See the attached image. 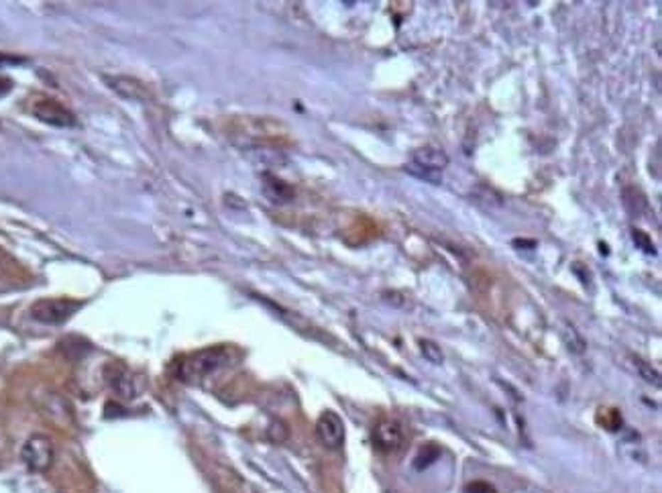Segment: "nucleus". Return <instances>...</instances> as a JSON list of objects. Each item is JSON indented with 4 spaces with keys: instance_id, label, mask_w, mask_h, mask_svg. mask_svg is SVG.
<instances>
[{
    "instance_id": "nucleus-1",
    "label": "nucleus",
    "mask_w": 662,
    "mask_h": 493,
    "mask_svg": "<svg viewBox=\"0 0 662 493\" xmlns=\"http://www.w3.org/2000/svg\"><path fill=\"white\" fill-rule=\"evenodd\" d=\"M229 363V349L227 347H208L194 353L184 354L175 363V377L184 384H200L215 371L222 369Z\"/></svg>"
},
{
    "instance_id": "nucleus-2",
    "label": "nucleus",
    "mask_w": 662,
    "mask_h": 493,
    "mask_svg": "<svg viewBox=\"0 0 662 493\" xmlns=\"http://www.w3.org/2000/svg\"><path fill=\"white\" fill-rule=\"evenodd\" d=\"M82 306H84L82 300H72V298H41L33 304L29 314L37 323L60 326V324L67 323Z\"/></svg>"
},
{
    "instance_id": "nucleus-3",
    "label": "nucleus",
    "mask_w": 662,
    "mask_h": 493,
    "mask_svg": "<svg viewBox=\"0 0 662 493\" xmlns=\"http://www.w3.org/2000/svg\"><path fill=\"white\" fill-rule=\"evenodd\" d=\"M21 459L33 473H45L55 461V448L45 434H33L21 448Z\"/></svg>"
},
{
    "instance_id": "nucleus-4",
    "label": "nucleus",
    "mask_w": 662,
    "mask_h": 493,
    "mask_svg": "<svg viewBox=\"0 0 662 493\" xmlns=\"http://www.w3.org/2000/svg\"><path fill=\"white\" fill-rule=\"evenodd\" d=\"M412 163H414L416 170H422L420 171V178H424L428 182H438L440 171L447 168L448 157L443 149L426 145V147H420V149L414 151Z\"/></svg>"
},
{
    "instance_id": "nucleus-5",
    "label": "nucleus",
    "mask_w": 662,
    "mask_h": 493,
    "mask_svg": "<svg viewBox=\"0 0 662 493\" xmlns=\"http://www.w3.org/2000/svg\"><path fill=\"white\" fill-rule=\"evenodd\" d=\"M33 114L41 121V123L51 124V126H60V129H67V126H76V114L65 108L62 102L58 100H51V98H41L33 104Z\"/></svg>"
},
{
    "instance_id": "nucleus-6",
    "label": "nucleus",
    "mask_w": 662,
    "mask_h": 493,
    "mask_svg": "<svg viewBox=\"0 0 662 493\" xmlns=\"http://www.w3.org/2000/svg\"><path fill=\"white\" fill-rule=\"evenodd\" d=\"M107 377L108 386L112 387V391H114L116 396L124 398V400H135L141 391H143V387H145L141 375L133 373L131 369H126L124 365H116V367L107 369Z\"/></svg>"
},
{
    "instance_id": "nucleus-7",
    "label": "nucleus",
    "mask_w": 662,
    "mask_h": 493,
    "mask_svg": "<svg viewBox=\"0 0 662 493\" xmlns=\"http://www.w3.org/2000/svg\"><path fill=\"white\" fill-rule=\"evenodd\" d=\"M316 434L320 438L324 447L330 448V450H337L342 447L344 443V422L342 418L332 412V410H326L320 414L318 422H316Z\"/></svg>"
},
{
    "instance_id": "nucleus-8",
    "label": "nucleus",
    "mask_w": 662,
    "mask_h": 493,
    "mask_svg": "<svg viewBox=\"0 0 662 493\" xmlns=\"http://www.w3.org/2000/svg\"><path fill=\"white\" fill-rule=\"evenodd\" d=\"M403 438H406V434H403V428L398 420L385 418L381 422H377V426L373 428V443L384 453L400 450L401 445H403Z\"/></svg>"
},
{
    "instance_id": "nucleus-9",
    "label": "nucleus",
    "mask_w": 662,
    "mask_h": 493,
    "mask_svg": "<svg viewBox=\"0 0 662 493\" xmlns=\"http://www.w3.org/2000/svg\"><path fill=\"white\" fill-rule=\"evenodd\" d=\"M107 82L112 86L114 92H119L126 100H145V98H149L147 88L141 82L133 80V77H107Z\"/></svg>"
},
{
    "instance_id": "nucleus-10",
    "label": "nucleus",
    "mask_w": 662,
    "mask_h": 493,
    "mask_svg": "<svg viewBox=\"0 0 662 493\" xmlns=\"http://www.w3.org/2000/svg\"><path fill=\"white\" fill-rule=\"evenodd\" d=\"M265 194L273 202H278V204H283V202L292 200L293 198L292 188L286 184V182L278 180V178H267V182H265Z\"/></svg>"
},
{
    "instance_id": "nucleus-11",
    "label": "nucleus",
    "mask_w": 662,
    "mask_h": 493,
    "mask_svg": "<svg viewBox=\"0 0 662 493\" xmlns=\"http://www.w3.org/2000/svg\"><path fill=\"white\" fill-rule=\"evenodd\" d=\"M631 363H634V369H636V373L640 375V379H644L646 384L661 386V373L654 369L650 363H646V361H644V359H640V357H634V359H631Z\"/></svg>"
},
{
    "instance_id": "nucleus-12",
    "label": "nucleus",
    "mask_w": 662,
    "mask_h": 493,
    "mask_svg": "<svg viewBox=\"0 0 662 493\" xmlns=\"http://www.w3.org/2000/svg\"><path fill=\"white\" fill-rule=\"evenodd\" d=\"M420 351L424 354V359L430 361L432 365H443L445 354H443V349L434 340H420Z\"/></svg>"
},
{
    "instance_id": "nucleus-13",
    "label": "nucleus",
    "mask_w": 662,
    "mask_h": 493,
    "mask_svg": "<svg viewBox=\"0 0 662 493\" xmlns=\"http://www.w3.org/2000/svg\"><path fill=\"white\" fill-rule=\"evenodd\" d=\"M599 424H603L607 430L614 432L622 426V416H619V412L614 410V408H605V410H601L599 412Z\"/></svg>"
},
{
    "instance_id": "nucleus-14",
    "label": "nucleus",
    "mask_w": 662,
    "mask_h": 493,
    "mask_svg": "<svg viewBox=\"0 0 662 493\" xmlns=\"http://www.w3.org/2000/svg\"><path fill=\"white\" fill-rule=\"evenodd\" d=\"M634 243L640 246L644 253H654V245H652V241H650V237H648L646 232L642 231H634Z\"/></svg>"
},
{
    "instance_id": "nucleus-15",
    "label": "nucleus",
    "mask_w": 662,
    "mask_h": 493,
    "mask_svg": "<svg viewBox=\"0 0 662 493\" xmlns=\"http://www.w3.org/2000/svg\"><path fill=\"white\" fill-rule=\"evenodd\" d=\"M467 493H495V489L485 481H475V483L467 485Z\"/></svg>"
},
{
    "instance_id": "nucleus-16",
    "label": "nucleus",
    "mask_w": 662,
    "mask_h": 493,
    "mask_svg": "<svg viewBox=\"0 0 662 493\" xmlns=\"http://www.w3.org/2000/svg\"><path fill=\"white\" fill-rule=\"evenodd\" d=\"M21 60H13V58H9V55H4V53H0V65H4V63H18Z\"/></svg>"
}]
</instances>
